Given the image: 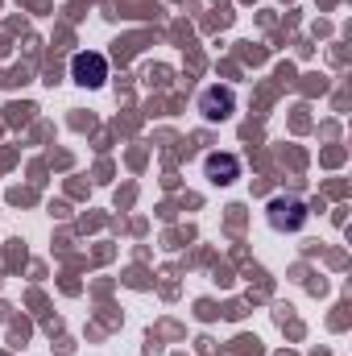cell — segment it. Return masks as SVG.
I'll return each mask as SVG.
<instances>
[{
  "mask_svg": "<svg viewBox=\"0 0 352 356\" xmlns=\"http://www.w3.org/2000/svg\"><path fill=\"white\" fill-rule=\"evenodd\" d=\"M303 220H307V207H303L298 199H273V203H269V224H273L278 232H298Z\"/></svg>",
  "mask_w": 352,
  "mask_h": 356,
  "instance_id": "7a4b0ae2",
  "label": "cell"
},
{
  "mask_svg": "<svg viewBox=\"0 0 352 356\" xmlns=\"http://www.w3.org/2000/svg\"><path fill=\"white\" fill-rule=\"evenodd\" d=\"M203 170L211 182H220V186H228V182H237L241 178V162L232 158V154H211L207 162H203Z\"/></svg>",
  "mask_w": 352,
  "mask_h": 356,
  "instance_id": "277c9868",
  "label": "cell"
},
{
  "mask_svg": "<svg viewBox=\"0 0 352 356\" xmlns=\"http://www.w3.org/2000/svg\"><path fill=\"white\" fill-rule=\"evenodd\" d=\"M71 79H75L79 88H104V79H108V63H104V54H95V50L75 54V58H71Z\"/></svg>",
  "mask_w": 352,
  "mask_h": 356,
  "instance_id": "6da1fadb",
  "label": "cell"
},
{
  "mask_svg": "<svg viewBox=\"0 0 352 356\" xmlns=\"http://www.w3.org/2000/svg\"><path fill=\"white\" fill-rule=\"evenodd\" d=\"M232 108H237V99H232L228 88H207L203 95H199V112H203L207 120H228Z\"/></svg>",
  "mask_w": 352,
  "mask_h": 356,
  "instance_id": "3957f363",
  "label": "cell"
}]
</instances>
